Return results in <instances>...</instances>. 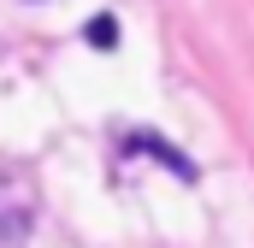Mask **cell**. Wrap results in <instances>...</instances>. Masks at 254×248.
<instances>
[{"instance_id":"2","label":"cell","mask_w":254,"mask_h":248,"mask_svg":"<svg viewBox=\"0 0 254 248\" xmlns=\"http://www.w3.org/2000/svg\"><path fill=\"white\" fill-rule=\"evenodd\" d=\"M83 36H89L95 48H119V18H107V12H101V18H89V24H83Z\"/></svg>"},{"instance_id":"1","label":"cell","mask_w":254,"mask_h":248,"mask_svg":"<svg viewBox=\"0 0 254 248\" xmlns=\"http://www.w3.org/2000/svg\"><path fill=\"white\" fill-rule=\"evenodd\" d=\"M125 148H130V154H154V160H166V166H172V172H178L184 184H195V178H201L190 160H184V154H172V148H166L160 136H125Z\"/></svg>"}]
</instances>
